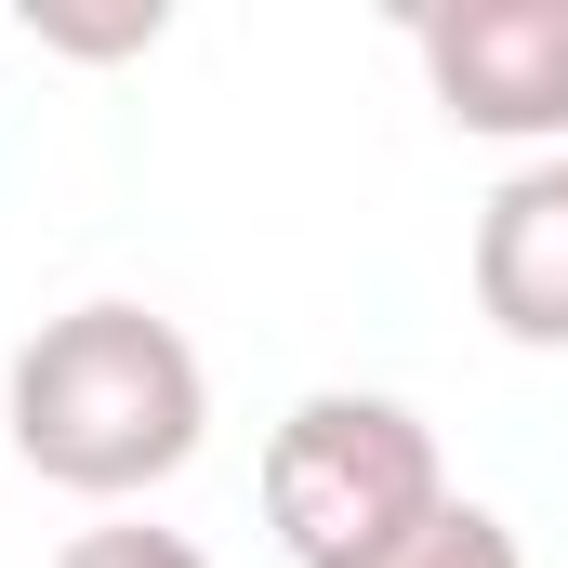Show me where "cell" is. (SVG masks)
Here are the masks:
<instances>
[{
    "label": "cell",
    "instance_id": "6da1fadb",
    "mask_svg": "<svg viewBox=\"0 0 568 568\" xmlns=\"http://www.w3.org/2000/svg\"><path fill=\"white\" fill-rule=\"evenodd\" d=\"M0 424H13V463L80 489V503H133L159 476L199 463L212 436V371L172 317L145 304H67L13 344V384H0Z\"/></svg>",
    "mask_w": 568,
    "mask_h": 568
},
{
    "label": "cell",
    "instance_id": "7a4b0ae2",
    "mask_svg": "<svg viewBox=\"0 0 568 568\" xmlns=\"http://www.w3.org/2000/svg\"><path fill=\"white\" fill-rule=\"evenodd\" d=\"M449 516V463L436 424L397 397H291L265 436V529L291 542V568H397Z\"/></svg>",
    "mask_w": 568,
    "mask_h": 568
},
{
    "label": "cell",
    "instance_id": "3957f363",
    "mask_svg": "<svg viewBox=\"0 0 568 568\" xmlns=\"http://www.w3.org/2000/svg\"><path fill=\"white\" fill-rule=\"evenodd\" d=\"M410 53L449 133L568 145V0H424Z\"/></svg>",
    "mask_w": 568,
    "mask_h": 568
},
{
    "label": "cell",
    "instance_id": "277c9868",
    "mask_svg": "<svg viewBox=\"0 0 568 568\" xmlns=\"http://www.w3.org/2000/svg\"><path fill=\"white\" fill-rule=\"evenodd\" d=\"M476 304L503 344H542L568 357V159H529L489 185L476 212Z\"/></svg>",
    "mask_w": 568,
    "mask_h": 568
},
{
    "label": "cell",
    "instance_id": "5b68a950",
    "mask_svg": "<svg viewBox=\"0 0 568 568\" xmlns=\"http://www.w3.org/2000/svg\"><path fill=\"white\" fill-rule=\"evenodd\" d=\"M397 568H529V556H516V529H503L489 503H449V516H436Z\"/></svg>",
    "mask_w": 568,
    "mask_h": 568
},
{
    "label": "cell",
    "instance_id": "8992f818",
    "mask_svg": "<svg viewBox=\"0 0 568 568\" xmlns=\"http://www.w3.org/2000/svg\"><path fill=\"white\" fill-rule=\"evenodd\" d=\"M53 568H212V556H199L185 529H80Z\"/></svg>",
    "mask_w": 568,
    "mask_h": 568
},
{
    "label": "cell",
    "instance_id": "52a82bcc",
    "mask_svg": "<svg viewBox=\"0 0 568 568\" xmlns=\"http://www.w3.org/2000/svg\"><path fill=\"white\" fill-rule=\"evenodd\" d=\"M40 40L53 53H145L159 40V0H133V13H40Z\"/></svg>",
    "mask_w": 568,
    "mask_h": 568
}]
</instances>
